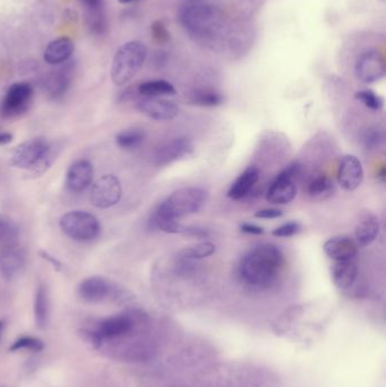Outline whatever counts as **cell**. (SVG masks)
Listing matches in <instances>:
<instances>
[{
	"label": "cell",
	"mask_w": 386,
	"mask_h": 387,
	"mask_svg": "<svg viewBox=\"0 0 386 387\" xmlns=\"http://www.w3.org/2000/svg\"><path fill=\"white\" fill-rule=\"evenodd\" d=\"M284 265L280 248L273 244H263L250 249L241 259L239 275L252 288H268L277 281Z\"/></svg>",
	"instance_id": "cell-1"
},
{
	"label": "cell",
	"mask_w": 386,
	"mask_h": 387,
	"mask_svg": "<svg viewBox=\"0 0 386 387\" xmlns=\"http://www.w3.org/2000/svg\"><path fill=\"white\" fill-rule=\"evenodd\" d=\"M207 201V192L200 187L178 189L159 205L154 213L168 219H179L196 213Z\"/></svg>",
	"instance_id": "cell-2"
},
{
	"label": "cell",
	"mask_w": 386,
	"mask_h": 387,
	"mask_svg": "<svg viewBox=\"0 0 386 387\" xmlns=\"http://www.w3.org/2000/svg\"><path fill=\"white\" fill-rule=\"evenodd\" d=\"M147 49L140 41H129L122 44L113 57L111 80L117 86L125 85L140 72L145 63Z\"/></svg>",
	"instance_id": "cell-3"
},
{
	"label": "cell",
	"mask_w": 386,
	"mask_h": 387,
	"mask_svg": "<svg viewBox=\"0 0 386 387\" xmlns=\"http://www.w3.org/2000/svg\"><path fill=\"white\" fill-rule=\"evenodd\" d=\"M51 158L50 144L43 138H32L16 147L13 153L12 165L16 168L40 174L48 168L51 163Z\"/></svg>",
	"instance_id": "cell-4"
},
{
	"label": "cell",
	"mask_w": 386,
	"mask_h": 387,
	"mask_svg": "<svg viewBox=\"0 0 386 387\" xmlns=\"http://www.w3.org/2000/svg\"><path fill=\"white\" fill-rule=\"evenodd\" d=\"M61 228L73 240L91 241L100 233V223L93 214L84 211H72L63 215Z\"/></svg>",
	"instance_id": "cell-5"
},
{
	"label": "cell",
	"mask_w": 386,
	"mask_h": 387,
	"mask_svg": "<svg viewBox=\"0 0 386 387\" xmlns=\"http://www.w3.org/2000/svg\"><path fill=\"white\" fill-rule=\"evenodd\" d=\"M300 165L298 162H292L286 169H283L277 177L271 183L266 192V201L271 204H289L297 195L295 177L299 174Z\"/></svg>",
	"instance_id": "cell-6"
},
{
	"label": "cell",
	"mask_w": 386,
	"mask_h": 387,
	"mask_svg": "<svg viewBox=\"0 0 386 387\" xmlns=\"http://www.w3.org/2000/svg\"><path fill=\"white\" fill-rule=\"evenodd\" d=\"M122 196V183L113 174H106L92 187L91 203L97 208H110L118 204Z\"/></svg>",
	"instance_id": "cell-7"
},
{
	"label": "cell",
	"mask_w": 386,
	"mask_h": 387,
	"mask_svg": "<svg viewBox=\"0 0 386 387\" xmlns=\"http://www.w3.org/2000/svg\"><path fill=\"white\" fill-rule=\"evenodd\" d=\"M33 98V88L30 83H15L7 91L0 106V113L6 118H14L29 109Z\"/></svg>",
	"instance_id": "cell-8"
},
{
	"label": "cell",
	"mask_w": 386,
	"mask_h": 387,
	"mask_svg": "<svg viewBox=\"0 0 386 387\" xmlns=\"http://www.w3.org/2000/svg\"><path fill=\"white\" fill-rule=\"evenodd\" d=\"M216 10L204 3H191L180 10V21L186 30L193 34L205 33L214 24Z\"/></svg>",
	"instance_id": "cell-9"
},
{
	"label": "cell",
	"mask_w": 386,
	"mask_h": 387,
	"mask_svg": "<svg viewBox=\"0 0 386 387\" xmlns=\"http://www.w3.org/2000/svg\"><path fill=\"white\" fill-rule=\"evenodd\" d=\"M356 75L364 83H375L385 76V60L380 52L376 50L364 52L357 59Z\"/></svg>",
	"instance_id": "cell-10"
},
{
	"label": "cell",
	"mask_w": 386,
	"mask_h": 387,
	"mask_svg": "<svg viewBox=\"0 0 386 387\" xmlns=\"http://www.w3.org/2000/svg\"><path fill=\"white\" fill-rule=\"evenodd\" d=\"M194 151L191 140L187 138H177L164 143L156 149L154 162L156 165H168L191 156Z\"/></svg>",
	"instance_id": "cell-11"
},
{
	"label": "cell",
	"mask_w": 386,
	"mask_h": 387,
	"mask_svg": "<svg viewBox=\"0 0 386 387\" xmlns=\"http://www.w3.org/2000/svg\"><path fill=\"white\" fill-rule=\"evenodd\" d=\"M364 180L362 162L355 156H346L341 160L338 171V183L344 190H356Z\"/></svg>",
	"instance_id": "cell-12"
},
{
	"label": "cell",
	"mask_w": 386,
	"mask_h": 387,
	"mask_svg": "<svg viewBox=\"0 0 386 387\" xmlns=\"http://www.w3.org/2000/svg\"><path fill=\"white\" fill-rule=\"evenodd\" d=\"M137 108L140 113L154 120H170L179 113L174 101L162 98H143L138 101Z\"/></svg>",
	"instance_id": "cell-13"
},
{
	"label": "cell",
	"mask_w": 386,
	"mask_h": 387,
	"mask_svg": "<svg viewBox=\"0 0 386 387\" xmlns=\"http://www.w3.org/2000/svg\"><path fill=\"white\" fill-rule=\"evenodd\" d=\"M25 253L19 246L10 244L0 253V275L6 281H12L24 267Z\"/></svg>",
	"instance_id": "cell-14"
},
{
	"label": "cell",
	"mask_w": 386,
	"mask_h": 387,
	"mask_svg": "<svg viewBox=\"0 0 386 387\" xmlns=\"http://www.w3.org/2000/svg\"><path fill=\"white\" fill-rule=\"evenodd\" d=\"M134 327V320L129 315L122 314L100 320L95 327L104 340L126 336Z\"/></svg>",
	"instance_id": "cell-15"
},
{
	"label": "cell",
	"mask_w": 386,
	"mask_h": 387,
	"mask_svg": "<svg viewBox=\"0 0 386 387\" xmlns=\"http://www.w3.org/2000/svg\"><path fill=\"white\" fill-rule=\"evenodd\" d=\"M79 293L84 302L97 304L113 295V286L102 277H91L79 284Z\"/></svg>",
	"instance_id": "cell-16"
},
{
	"label": "cell",
	"mask_w": 386,
	"mask_h": 387,
	"mask_svg": "<svg viewBox=\"0 0 386 387\" xmlns=\"http://www.w3.org/2000/svg\"><path fill=\"white\" fill-rule=\"evenodd\" d=\"M324 253L328 257L333 259L335 262H342V261H350L356 257L358 253V246L353 239L344 236L333 237L325 241L323 246Z\"/></svg>",
	"instance_id": "cell-17"
},
{
	"label": "cell",
	"mask_w": 386,
	"mask_h": 387,
	"mask_svg": "<svg viewBox=\"0 0 386 387\" xmlns=\"http://www.w3.org/2000/svg\"><path fill=\"white\" fill-rule=\"evenodd\" d=\"M93 180V167L86 160H79L70 165L67 171L68 188L74 192H84Z\"/></svg>",
	"instance_id": "cell-18"
},
{
	"label": "cell",
	"mask_w": 386,
	"mask_h": 387,
	"mask_svg": "<svg viewBox=\"0 0 386 387\" xmlns=\"http://www.w3.org/2000/svg\"><path fill=\"white\" fill-rule=\"evenodd\" d=\"M75 50V43L67 37H61L49 43L43 59L49 65L63 64L72 57Z\"/></svg>",
	"instance_id": "cell-19"
},
{
	"label": "cell",
	"mask_w": 386,
	"mask_h": 387,
	"mask_svg": "<svg viewBox=\"0 0 386 387\" xmlns=\"http://www.w3.org/2000/svg\"><path fill=\"white\" fill-rule=\"evenodd\" d=\"M259 179V170L254 165L248 167L246 170L243 171V174L234 180L232 187L228 190L229 199H243L250 194L252 187L255 186L256 183Z\"/></svg>",
	"instance_id": "cell-20"
},
{
	"label": "cell",
	"mask_w": 386,
	"mask_h": 387,
	"mask_svg": "<svg viewBox=\"0 0 386 387\" xmlns=\"http://www.w3.org/2000/svg\"><path fill=\"white\" fill-rule=\"evenodd\" d=\"M358 277V266L353 259L337 262L333 266L332 278L339 289L347 290L356 282Z\"/></svg>",
	"instance_id": "cell-21"
},
{
	"label": "cell",
	"mask_w": 386,
	"mask_h": 387,
	"mask_svg": "<svg viewBox=\"0 0 386 387\" xmlns=\"http://www.w3.org/2000/svg\"><path fill=\"white\" fill-rule=\"evenodd\" d=\"M380 230V226L378 219L373 214L366 215L356 227L355 236H356L357 246L366 247L368 245H371L377 238Z\"/></svg>",
	"instance_id": "cell-22"
},
{
	"label": "cell",
	"mask_w": 386,
	"mask_h": 387,
	"mask_svg": "<svg viewBox=\"0 0 386 387\" xmlns=\"http://www.w3.org/2000/svg\"><path fill=\"white\" fill-rule=\"evenodd\" d=\"M34 318L40 329H45L49 320V298L47 288L40 284L34 297Z\"/></svg>",
	"instance_id": "cell-23"
},
{
	"label": "cell",
	"mask_w": 386,
	"mask_h": 387,
	"mask_svg": "<svg viewBox=\"0 0 386 387\" xmlns=\"http://www.w3.org/2000/svg\"><path fill=\"white\" fill-rule=\"evenodd\" d=\"M140 94L144 98H161L176 94V89L171 83L164 80L149 81L140 84L138 88Z\"/></svg>",
	"instance_id": "cell-24"
},
{
	"label": "cell",
	"mask_w": 386,
	"mask_h": 387,
	"mask_svg": "<svg viewBox=\"0 0 386 387\" xmlns=\"http://www.w3.org/2000/svg\"><path fill=\"white\" fill-rule=\"evenodd\" d=\"M88 12V26L95 32H102L104 26V0H79Z\"/></svg>",
	"instance_id": "cell-25"
},
{
	"label": "cell",
	"mask_w": 386,
	"mask_h": 387,
	"mask_svg": "<svg viewBox=\"0 0 386 387\" xmlns=\"http://www.w3.org/2000/svg\"><path fill=\"white\" fill-rule=\"evenodd\" d=\"M214 253H216V245L212 244L210 241H202V242L193 245V246L182 250L179 256L182 261L193 262V261H198V259L207 258Z\"/></svg>",
	"instance_id": "cell-26"
},
{
	"label": "cell",
	"mask_w": 386,
	"mask_h": 387,
	"mask_svg": "<svg viewBox=\"0 0 386 387\" xmlns=\"http://www.w3.org/2000/svg\"><path fill=\"white\" fill-rule=\"evenodd\" d=\"M308 192L314 199H328L335 192V183L328 176H319L310 181Z\"/></svg>",
	"instance_id": "cell-27"
},
{
	"label": "cell",
	"mask_w": 386,
	"mask_h": 387,
	"mask_svg": "<svg viewBox=\"0 0 386 387\" xmlns=\"http://www.w3.org/2000/svg\"><path fill=\"white\" fill-rule=\"evenodd\" d=\"M144 138L145 135L143 131H136V129L122 131L117 135V145L122 149H134L143 143Z\"/></svg>",
	"instance_id": "cell-28"
},
{
	"label": "cell",
	"mask_w": 386,
	"mask_h": 387,
	"mask_svg": "<svg viewBox=\"0 0 386 387\" xmlns=\"http://www.w3.org/2000/svg\"><path fill=\"white\" fill-rule=\"evenodd\" d=\"M192 102L201 107H218L223 104V95L211 90H201L192 95Z\"/></svg>",
	"instance_id": "cell-29"
},
{
	"label": "cell",
	"mask_w": 386,
	"mask_h": 387,
	"mask_svg": "<svg viewBox=\"0 0 386 387\" xmlns=\"http://www.w3.org/2000/svg\"><path fill=\"white\" fill-rule=\"evenodd\" d=\"M43 349H45V343L42 340L34 338V336H22L13 343L10 351L15 352V351L19 350H30L33 352H40Z\"/></svg>",
	"instance_id": "cell-30"
},
{
	"label": "cell",
	"mask_w": 386,
	"mask_h": 387,
	"mask_svg": "<svg viewBox=\"0 0 386 387\" xmlns=\"http://www.w3.org/2000/svg\"><path fill=\"white\" fill-rule=\"evenodd\" d=\"M355 98L359 102H362L368 109L373 110V111H380L384 106L383 99L380 98V95L376 94L375 92L371 91V90L357 92L356 94H355Z\"/></svg>",
	"instance_id": "cell-31"
},
{
	"label": "cell",
	"mask_w": 386,
	"mask_h": 387,
	"mask_svg": "<svg viewBox=\"0 0 386 387\" xmlns=\"http://www.w3.org/2000/svg\"><path fill=\"white\" fill-rule=\"evenodd\" d=\"M17 235L16 227L12 220L0 215V244H10V240Z\"/></svg>",
	"instance_id": "cell-32"
},
{
	"label": "cell",
	"mask_w": 386,
	"mask_h": 387,
	"mask_svg": "<svg viewBox=\"0 0 386 387\" xmlns=\"http://www.w3.org/2000/svg\"><path fill=\"white\" fill-rule=\"evenodd\" d=\"M79 336L82 338V341L86 342L88 347L97 350L104 345V338H101L100 334L95 329H79Z\"/></svg>",
	"instance_id": "cell-33"
},
{
	"label": "cell",
	"mask_w": 386,
	"mask_h": 387,
	"mask_svg": "<svg viewBox=\"0 0 386 387\" xmlns=\"http://www.w3.org/2000/svg\"><path fill=\"white\" fill-rule=\"evenodd\" d=\"M384 142V133L380 129H371L366 131L364 136V145L367 149H375Z\"/></svg>",
	"instance_id": "cell-34"
},
{
	"label": "cell",
	"mask_w": 386,
	"mask_h": 387,
	"mask_svg": "<svg viewBox=\"0 0 386 387\" xmlns=\"http://www.w3.org/2000/svg\"><path fill=\"white\" fill-rule=\"evenodd\" d=\"M151 32H152V37L155 42L159 44H166L168 41L170 40V33L161 21L153 22Z\"/></svg>",
	"instance_id": "cell-35"
},
{
	"label": "cell",
	"mask_w": 386,
	"mask_h": 387,
	"mask_svg": "<svg viewBox=\"0 0 386 387\" xmlns=\"http://www.w3.org/2000/svg\"><path fill=\"white\" fill-rule=\"evenodd\" d=\"M300 230V226L297 222H287L282 226L278 227L272 231V235L275 237H282V238H288L291 236L298 233Z\"/></svg>",
	"instance_id": "cell-36"
},
{
	"label": "cell",
	"mask_w": 386,
	"mask_h": 387,
	"mask_svg": "<svg viewBox=\"0 0 386 387\" xmlns=\"http://www.w3.org/2000/svg\"><path fill=\"white\" fill-rule=\"evenodd\" d=\"M283 215V212L279 208H263V210L257 211L255 213V217L257 219L272 220L278 219Z\"/></svg>",
	"instance_id": "cell-37"
},
{
	"label": "cell",
	"mask_w": 386,
	"mask_h": 387,
	"mask_svg": "<svg viewBox=\"0 0 386 387\" xmlns=\"http://www.w3.org/2000/svg\"><path fill=\"white\" fill-rule=\"evenodd\" d=\"M241 230L243 233H248V235H262L264 232V229L252 223H243Z\"/></svg>",
	"instance_id": "cell-38"
},
{
	"label": "cell",
	"mask_w": 386,
	"mask_h": 387,
	"mask_svg": "<svg viewBox=\"0 0 386 387\" xmlns=\"http://www.w3.org/2000/svg\"><path fill=\"white\" fill-rule=\"evenodd\" d=\"M40 255L42 256L43 259H46L48 261L55 270L57 271H61V263L59 262L58 259L56 258V257L51 256L50 254L46 253V252H40Z\"/></svg>",
	"instance_id": "cell-39"
},
{
	"label": "cell",
	"mask_w": 386,
	"mask_h": 387,
	"mask_svg": "<svg viewBox=\"0 0 386 387\" xmlns=\"http://www.w3.org/2000/svg\"><path fill=\"white\" fill-rule=\"evenodd\" d=\"M13 135L10 133H5V131H0V145L3 144H8L12 142Z\"/></svg>",
	"instance_id": "cell-40"
},
{
	"label": "cell",
	"mask_w": 386,
	"mask_h": 387,
	"mask_svg": "<svg viewBox=\"0 0 386 387\" xmlns=\"http://www.w3.org/2000/svg\"><path fill=\"white\" fill-rule=\"evenodd\" d=\"M385 168H382L380 169V171H378V174H377V178H380V180H382V181H384V180H385Z\"/></svg>",
	"instance_id": "cell-41"
},
{
	"label": "cell",
	"mask_w": 386,
	"mask_h": 387,
	"mask_svg": "<svg viewBox=\"0 0 386 387\" xmlns=\"http://www.w3.org/2000/svg\"><path fill=\"white\" fill-rule=\"evenodd\" d=\"M5 327H6V322H5V320H0V338L3 336V329H5Z\"/></svg>",
	"instance_id": "cell-42"
},
{
	"label": "cell",
	"mask_w": 386,
	"mask_h": 387,
	"mask_svg": "<svg viewBox=\"0 0 386 387\" xmlns=\"http://www.w3.org/2000/svg\"><path fill=\"white\" fill-rule=\"evenodd\" d=\"M118 1L120 3H124V5H126V3H135V1H138V0H118Z\"/></svg>",
	"instance_id": "cell-43"
},
{
	"label": "cell",
	"mask_w": 386,
	"mask_h": 387,
	"mask_svg": "<svg viewBox=\"0 0 386 387\" xmlns=\"http://www.w3.org/2000/svg\"><path fill=\"white\" fill-rule=\"evenodd\" d=\"M191 1H198V0H191Z\"/></svg>",
	"instance_id": "cell-44"
}]
</instances>
